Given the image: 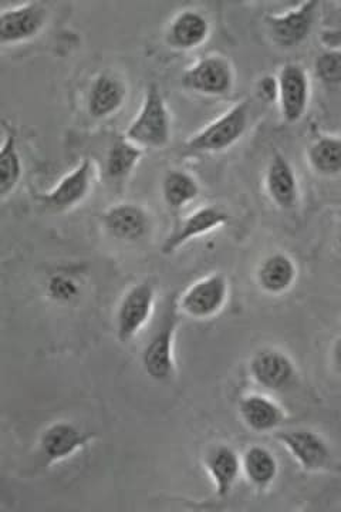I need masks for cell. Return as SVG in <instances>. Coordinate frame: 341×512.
Masks as SVG:
<instances>
[{
    "label": "cell",
    "mask_w": 341,
    "mask_h": 512,
    "mask_svg": "<svg viewBox=\"0 0 341 512\" xmlns=\"http://www.w3.org/2000/svg\"><path fill=\"white\" fill-rule=\"evenodd\" d=\"M126 138L145 148H164L170 143V111L157 84H151L145 92L143 106L127 127Z\"/></svg>",
    "instance_id": "cell-1"
},
{
    "label": "cell",
    "mask_w": 341,
    "mask_h": 512,
    "mask_svg": "<svg viewBox=\"0 0 341 512\" xmlns=\"http://www.w3.org/2000/svg\"><path fill=\"white\" fill-rule=\"evenodd\" d=\"M178 303L172 298L165 306L160 325L148 340L141 356L145 375L155 382H168L175 373L174 339L178 326Z\"/></svg>",
    "instance_id": "cell-2"
},
{
    "label": "cell",
    "mask_w": 341,
    "mask_h": 512,
    "mask_svg": "<svg viewBox=\"0 0 341 512\" xmlns=\"http://www.w3.org/2000/svg\"><path fill=\"white\" fill-rule=\"evenodd\" d=\"M248 113V101L236 104L234 109L192 137L187 143L188 150L195 153H216L234 146L248 127Z\"/></svg>",
    "instance_id": "cell-3"
},
{
    "label": "cell",
    "mask_w": 341,
    "mask_h": 512,
    "mask_svg": "<svg viewBox=\"0 0 341 512\" xmlns=\"http://www.w3.org/2000/svg\"><path fill=\"white\" fill-rule=\"evenodd\" d=\"M229 282L225 275L212 274L189 286L177 299L178 309L192 319L214 318L225 308Z\"/></svg>",
    "instance_id": "cell-4"
},
{
    "label": "cell",
    "mask_w": 341,
    "mask_h": 512,
    "mask_svg": "<svg viewBox=\"0 0 341 512\" xmlns=\"http://www.w3.org/2000/svg\"><path fill=\"white\" fill-rule=\"evenodd\" d=\"M154 305L155 288L151 282H140L124 293L116 312V336L121 343L131 342L144 329Z\"/></svg>",
    "instance_id": "cell-5"
},
{
    "label": "cell",
    "mask_w": 341,
    "mask_h": 512,
    "mask_svg": "<svg viewBox=\"0 0 341 512\" xmlns=\"http://www.w3.org/2000/svg\"><path fill=\"white\" fill-rule=\"evenodd\" d=\"M249 375L263 390L283 392L296 382L297 367L283 350L263 348L251 357Z\"/></svg>",
    "instance_id": "cell-6"
},
{
    "label": "cell",
    "mask_w": 341,
    "mask_h": 512,
    "mask_svg": "<svg viewBox=\"0 0 341 512\" xmlns=\"http://www.w3.org/2000/svg\"><path fill=\"white\" fill-rule=\"evenodd\" d=\"M275 439L306 473H316L329 466L332 451L322 434L309 429L283 430L275 434Z\"/></svg>",
    "instance_id": "cell-7"
},
{
    "label": "cell",
    "mask_w": 341,
    "mask_h": 512,
    "mask_svg": "<svg viewBox=\"0 0 341 512\" xmlns=\"http://www.w3.org/2000/svg\"><path fill=\"white\" fill-rule=\"evenodd\" d=\"M182 86L191 92L207 96H224L234 86V72L228 60L221 56H208L199 60L182 74Z\"/></svg>",
    "instance_id": "cell-8"
},
{
    "label": "cell",
    "mask_w": 341,
    "mask_h": 512,
    "mask_svg": "<svg viewBox=\"0 0 341 512\" xmlns=\"http://www.w3.org/2000/svg\"><path fill=\"white\" fill-rule=\"evenodd\" d=\"M47 22V9L43 3L29 2L0 13V43L18 45L42 32Z\"/></svg>",
    "instance_id": "cell-9"
},
{
    "label": "cell",
    "mask_w": 341,
    "mask_h": 512,
    "mask_svg": "<svg viewBox=\"0 0 341 512\" xmlns=\"http://www.w3.org/2000/svg\"><path fill=\"white\" fill-rule=\"evenodd\" d=\"M93 180V161L86 158L69 174L64 175L52 190L42 195L40 200L53 210H72L89 197L91 188H93Z\"/></svg>",
    "instance_id": "cell-10"
},
{
    "label": "cell",
    "mask_w": 341,
    "mask_h": 512,
    "mask_svg": "<svg viewBox=\"0 0 341 512\" xmlns=\"http://www.w3.org/2000/svg\"><path fill=\"white\" fill-rule=\"evenodd\" d=\"M93 434L81 430L70 421L60 420L50 424L40 434L39 450L49 463H59L79 453L90 443Z\"/></svg>",
    "instance_id": "cell-11"
},
{
    "label": "cell",
    "mask_w": 341,
    "mask_h": 512,
    "mask_svg": "<svg viewBox=\"0 0 341 512\" xmlns=\"http://www.w3.org/2000/svg\"><path fill=\"white\" fill-rule=\"evenodd\" d=\"M101 222L111 238L123 242L141 241L151 229L150 214L133 202H120L108 208Z\"/></svg>",
    "instance_id": "cell-12"
},
{
    "label": "cell",
    "mask_w": 341,
    "mask_h": 512,
    "mask_svg": "<svg viewBox=\"0 0 341 512\" xmlns=\"http://www.w3.org/2000/svg\"><path fill=\"white\" fill-rule=\"evenodd\" d=\"M229 218L231 217H229L228 211L219 205H207V207L199 208L184 218L181 224L168 235L161 247L162 254H174L191 239L202 237V235L222 227L229 221Z\"/></svg>",
    "instance_id": "cell-13"
},
{
    "label": "cell",
    "mask_w": 341,
    "mask_h": 512,
    "mask_svg": "<svg viewBox=\"0 0 341 512\" xmlns=\"http://www.w3.org/2000/svg\"><path fill=\"white\" fill-rule=\"evenodd\" d=\"M317 5L319 3L312 0L285 15L268 16L266 25L273 42L282 47H295L305 42L315 25Z\"/></svg>",
    "instance_id": "cell-14"
},
{
    "label": "cell",
    "mask_w": 341,
    "mask_h": 512,
    "mask_svg": "<svg viewBox=\"0 0 341 512\" xmlns=\"http://www.w3.org/2000/svg\"><path fill=\"white\" fill-rule=\"evenodd\" d=\"M278 82L283 119L296 123L305 116L309 104V77L302 66L290 63L280 70Z\"/></svg>",
    "instance_id": "cell-15"
},
{
    "label": "cell",
    "mask_w": 341,
    "mask_h": 512,
    "mask_svg": "<svg viewBox=\"0 0 341 512\" xmlns=\"http://www.w3.org/2000/svg\"><path fill=\"white\" fill-rule=\"evenodd\" d=\"M204 467L214 484L216 495L226 498L242 476V457L229 444H215L205 453Z\"/></svg>",
    "instance_id": "cell-16"
},
{
    "label": "cell",
    "mask_w": 341,
    "mask_h": 512,
    "mask_svg": "<svg viewBox=\"0 0 341 512\" xmlns=\"http://www.w3.org/2000/svg\"><path fill=\"white\" fill-rule=\"evenodd\" d=\"M239 419L253 433H272L286 420V413L275 400L259 393L245 394L238 403Z\"/></svg>",
    "instance_id": "cell-17"
},
{
    "label": "cell",
    "mask_w": 341,
    "mask_h": 512,
    "mask_svg": "<svg viewBox=\"0 0 341 512\" xmlns=\"http://www.w3.org/2000/svg\"><path fill=\"white\" fill-rule=\"evenodd\" d=\"M127 99V87L117 74L100 73L91 84L87 110L93 119L104 120L121 110Z\"/></svg>",
    "instance_id": "cell-18"
},
{
    "label": "cell",
    "mask_w": 341,
    "mask_h": 512,
    "mask_svg": "<svg viewBox=\"0 0 341 512\" xmlns=\"http://www.w3.org/2000/svg\"><path fill=\"white\" fill-rule=\"evenodd\" d=\"M265 187L270 200L283 211L293 210L299 201V183L288 158L276 153L266 170Z\"/></svg>",
    "instance_id": "cell-19"
},
{
    "label": "cell",
    "mask_w": 341,
    "mask_h": 512,
    "mask_svg": "<svg viewBox=\"0 0 341 512\" xmlns=\"http://www.w3.org/2000/svg\"><path fill=\"white\" fill-rule=\"evenodd\" d=\"M297 279L295 261L285 252L266 256L256 269V282L269 295H283L293 288Z\"/></svg>",
    "instance_id": "cell-20"
},
{
    "label": "cell",
    "mask_w": 341,
    "mask_h": 512,
    "mask_svg": "<svg viewBox=\"0 0 341 512\" xmlns=\"http://www.w3.org/2000/svg\"><path fill=\"white\" fill-rule=\"evenodd\" d=\"M208 36L207 18L195 10H184L171 20L165 40L174 49L191 50L201 46Z\"/></svg>",
    "instance_id": "cell-21"
},
{
    "label": "cell",
    "mask_w": 341,
    "mask_h": 512,
    "mask_svg": "<svg viewBox=\"0 0 341 512\" xmlns=\"http://www.w3.org/2000/svg\"><path fill=\"white\" fill-rule=\"evenodd\" d=\"M242 474L258 490H268L279 476V461L270 448L252 444L242 453Z\"/></svg>",
    "instance_id": "cell-22"
},
{
    "label": "cell",
    "mask_w": 341,
    "mask_h": 512,
    "mask_svg": "<svg viewBox=\"0 0 341 512\" xmlns=\"http://www.w3.org/2000/svg\"><path fill=\"white\" fill-rule=\"evenodd\" d=\"M143 158L141 147L135 146L127 138H118L111 144L107 153L106 177L113 184L126 181Z\"/></svg>",
    "instance_id": "cell-23"
},
{
    "label": "cell",
    "mask_w": 341,
    "mask_h": 512,
    "mask_svg": "<svg viewBox=\"0 0 341 512\" xmlns=\"http://www.w3.org/2000/svg\"><path fill=\"white\" fill-rule=\"evenodd\" d=\"M161 191L168 207L172 210H181L197 200L199 185L191 174L181 170H170L164 175Z\"/></svg>",
    "instance_id": "cell-24"
},
{
    "label": "cell",
    "mask_w": 341,
    "mask_h": 512,
    "mask_svg": "<svg viewBox=\"0 0 341 512\" xmlns=\"http://www.w3.org/2000/svg\"><path fill=\"white\" fill-rule=\"evenodd\" d=\"M15 134L8 131L0 148V197L6 200L16 190L22 178L23 165Z\"/></svg>",
    "instance_id": "cell-25"
},
{
    "label": "cell",
    "mask_w": 341,
    "mask_h": 512,
    "mask_svg": "<svg viewBox=\"0 0 341 512\" xmlns=\"http://www.w3.org/2000/svg\"><path fill=\"white\" fill-rule=\"evenodd\" d=\"M309 163L317 174L333 177L341 173V140L323 137L309 148Z\"/></svg>",
    "instance_id": "cell-26"
},
{
    "label": "cell",
    "mask_w": 341,
    "mask_h": 512,
    "mask_svg": "<svg viewBox=\"0 0 341 512\" xmlns=\"http://www.w3.org/2000/svg\"><path fill=\"white\" fill-rule=\"evenodd\" d=\"M46 295L50 301L59 305H69L80 298L81 286L73 276L56 272L47 278Z\"/></svg>",
    "instance_id": "cell-27"
},
{
    "label": "cell",
    "mask_w": 341,
    "mask_h": 512,
    "mask_svg": "<svg viewBox=\"0 0 341 512\" xmlns=\"http://www.w3.org/2000/svg\"><path fill=\"white\" fill-rule=\"evenodd\" d=\"M317 79L329 86L341 83V52H327L317 57L315 62Z\"/></svg>",
    "instance_id": "cell-28"
},
{
    "label": "cell",
    "mask_w": 341,
    "mask_h": 512,
    "mask_svg": "<svg viewBox=\"0 0 341 512\" xmlns=\"http://www.w3.org/2000/svg\"><path fill=\"white\" fill-rule=\"evenodd\" d=\"M256 93L259 99L266 103H273L279 100V82L272 76H265L256 84Z\"/></svg>",
    "instance_id": "cell-29"
},
{
    "label": "cell",
    "mask_w": 341,
    "mask_h": 512,
    "mask_svg": "<svg viewBox=\"0 0 341 512\" xmlns=\"http://www.w3.org/2000/svg\"><path fill=\"white\" fill-rule=\"evenodd\" d=\"M332 363L334 370L341 376V336L334 342L332 348Z\"/></svg>",
    "instance_id": "cell-30"
}]
</instances>
